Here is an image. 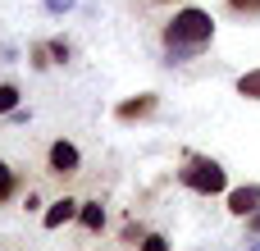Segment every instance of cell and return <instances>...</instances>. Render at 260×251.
Here are the masks:
<instances>
[{
    "label": "cell",
    "instance_id": "1",
    "mask_svg": "<svg viewBox=\"0 0 260 251\" xmlns=\"http://www.w3.org/2000/svg\"><path fill=\"white\" fill-rule=\"evenodd\" d=\"M160 41H165V64H187V59H197V55L215 41V14L201 9V5H178L174 18L160 27Z\"/></svg>",
    "mask_w": 260,
    "mask_h": 251
},
{
    "label": "cell",
    "instance_id": "2",
    "mask_svg": "<svg viewBox=\"0 0 260 251\" xmlns=\"http://www.w3.org/2000/svg\"><path fill=\"white\" fill-rule=\"evenodd\" d=\"M178 183L197 197H224L229 192V169L210 155H187L183 169H178Z\"/></svg>",
    "mask_w": 260,
    "mask_h": 251
},
{
    "label": "cell",
    "instance_id": "3",
    "mask_svg": "<svg viewBox=\"0 0 260 251\" xmlns=\"http://www.w3.org/2000/svg\"><path fill=\"white\" fill-rule=\"evenodd\" d=\"M160 110V96L155 91H137V96H123L119 105H114V119L119 123H142V119H151Z\"/></svg>",
    "mask_w": 260,
    "mask_h": 251
},
{
    "label": "cell",
    "instance_id": "4",
    "mask_svg": "<svg viewBox=\"0 0 260 251\" xmlns=\"http://www.w3.org/2000/svg\"><path fill=\"white\" fill-rule=\"evenodd\" d=\"M46 169L50 174H59V178H69V174H78L82 169V151L73 146V142H50V151H46Z\"/></svg>",
    "mask_w": 260,
    "mask_h": 251
},
{
    "label": "cell",
    "instance_id": "5",
    "mask_svg": "<svg viewBox=\"0 0 260 251\" xmlns=\"http://www.w3.org/2000/svg\"><path fill=\"white\" fill-rule=\"evenodd\" d=\"M224 206H229L233 219L256 215L260 210V183H238V187H229V192H224Z\"/></svg>",
    "mask_w": 260,
    "mask_h": 251
},
{
    "label": "cell",
    "instance_id": "6",
    "mask_svg": "<svg viewBox=\"0 0 260 251\" xmlns=\"http://www.w3.org/2000/svg\"><path fill=\"white\" fill-rule=\"evenodd\" d=\"M78 210H82V201H73V197H59V201H50V206L41 210V224L55 233V229L73 224V219H78Z\"/></svg>",
    "mask_w": 260,
    "mask_h": 251
},
{
    "label": "cell",
    "instance_id": "7",
    "mask_svg": "<svg viewBox=\"0 0 260 251\" xmlns=\"http://www.w3.org/2000/svg\"><path fill=\"white\" fill-rule=\"evenodd\" d=\"M78 224H82L87 233H101V229H105V206H101V201H82Z\"/></svg>",
    "mask_w": 260,
    "mask_h": 251
},
{
    "label": "cell",
    "instance_id": "8",
    "mask_svg": "<svg viewBox=\"0 0 260 251\" xmlns=\"http://www.w3.org/2000/svg\"><path fill=\"white\" fill-rule=\"evenodd\" d=\"M233 91H238L242 101H260V69H247V73L233 82Z\"/></svg>",
    "mask_w": 260,
    "mask_h": 251
},
{
    "label": "cell",
    "instance_id": "9",
    "mask_svg": "<svg viewBox=\"0 0 260 251\" xmlns=\"http://www.w3.org/2000/svg\"><path fill=\"white\" fill-rule=\"evenodd\" d=\"M23 105V91L14 87V82H0V114H9V110H18Z\"/></svg>",
    "mask_w": 260,
    "mask_h": 251
},
{
    "label": "cell",
    "instance_id": "10",
    "mask_svg": "<svg viewBox=\"0 0 260 251\" xmlns=\"http://www.w3.org/2000/svg\"><path fill=\"white\" fill-rule=\"evenodd\" d=\"M18 192V169H9L5 160H0V201H9Z\"/></svg>",
    "mask_w": 260,
    "mask_h": 251
},
{
    "label": "cell",
    "instance_id": "11",
    "mask_svg": "<svg viewBox=\"0 0 260 251\" xmlns=\"http://www.w3.org/2000/svg\"><path fill=\"white\" fill-rule=\"evenodd\" d=\"M46 46H50V64H69V55H73V46H69L64 37H50Z\"/></svg>",
    "mask_w": 260,
    "mask_h": 251
},
{
    "label": "cell",
    "instance_id": "12",
    "mask_svg": "<svg viewBox=\"0 0 260 251\" xmlns=\"http://www.w3.org/2000/svg\"><path fill=\"white\" fill-rule=\"evenodd\" d=\"M27 59H32V69H50V46L46 41H32L27 46Z\"/></svg>",
    "mask_w": 260,
    "mask_h": 251
},
{
    "label": "cell",
    "instance_id": "13",
    "mask_svg": "<svg viewBox=\"0 0 260 251\" xmlns=\"http://www.w3.org/2000/svg\"><path fill=\"white\" fill-rule=\"evenodd\" d=\"M238 18H260V0H224Z\"/></svg>",
    "mask_w": 260,
    "mask_h": 251
},
{
    "label": "cell",
    "instance_id": "14",
    "mask_svg": "<svg viewBox=\"0 0 260 251\" xmlns=\"http://www.w3.org/2000/svg\"><path fill=\"white\" fill-rule=\"evenodd\" d=\"M137 251H174V242H169L165 233H146V238L137 242Z\"/></svg>",
    "mask_w": 260,
    "mask_h": 251
},
{
    "label": "cell",
    "instance_id": "15",
    "mask_svg": "<svg viewBox=\"0 0 260 251\" xmlns=\"http://www.w3.org/2000/svg\"><path fill=\"white\" fill-rule=\"evenodd\" d=\"M41 5H46V14H55V18H59V14H69V9H73V0H41Z\"/></svg>",
    "mask_w": 260,
    "mask_h": 251
},
{
    "label": "cell",
    "instance_id": "16",
    "mask_svg": "<svg viewBox=\"0 0 260 251\" xmlns=\"http://www.w3.org/2000/svg\"><path fill=\"white\" fill-rule=\"evenodd\" d=\"M5 119H9V123H27V119H32V110H23V105H18V110H9Z\"/></svg>",
    "mask_w": 260,
    "mask_h": 251
},
{
    "label": "cell",
    "instance_id": "17",
    "mask_svg": "<svg viewBox=\"0 0 260 251\" xmlns=\"http://www.w3.org/2000/svg\"><path fill=\"white\" fill-rule=\"evenodd\" d=\"M242 224H247V233H251V238H260V210H256V215H247Z\"/></svg>",
    "mask_w": 260,
    "mask_h": 251
},
{
    "label": "cell",
    "instance_id": "18",
    "mask_svg": "<svg viewBox=\"0 0 260 251\" xmlns=\"http://www.w3.org/2000/svg\"><path fill=\"white\" fill-rule=\"evenodd\" d=\"M155 5H187V0H155Z\"/></svg>",
    "mask_w": 260,
    "mask_h": 251
},
{
    "label": "cell",
    "instance_id": "19",
    "mask_svg": "<svg viewBox=\"0 0 260 251\" xmlns=\"http://www.w3.org/2000/svg\"><path fill=\"white\" fill-rule=\"evenodd\" d=\"M247 251H260V242H251V247H247Z\"/></svg>",
    "mask_w": 260,
    "mask_h": 251
}]
</instances>
